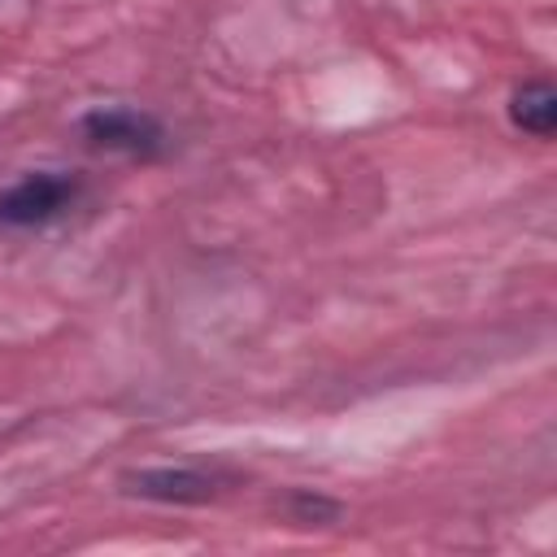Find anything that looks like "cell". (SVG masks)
Instances as JSON below:
<instances>
[{
  "label": "cell",
  "instance_id": "cell-1",
  "mask_svg": "<svg viewBox=\"0 0 557 557\" xmlns=\"http://www.w3.org/2000/svg\"><path fill=\"white\" fill-rule=\"evenodd\" d=\"M83 196V178L74 170H26L9 187H0V231H39L65 218Z\"/></svg>",
  "mask_w": 557,
  "mask_h": 557
},
{
  "label": "cell",
  "instance_id": "cell-2",
  "mask_svg": "<svg viewBox=\"0 0 557 557\" xmlns=\"http://www.w3.org/2000/svg\"><path fill=\"white\" fill-rule=\"evenodd\" d=\"M78 135L91 152H113V157H131V161H157L170 148V131L161 126V117H152L148 109H135V104L87 109L78 117Z\"/></svg>",
  "mask_w": 557,
  "mask_h": 557
},
{
  "label": "cell",
  "instance_id": "cell-3",
  "mask_svg": "<svg viewBox=\"0 0 557 557\" xmlns=\"http://www.w3.org/2000/svg\"><path fill=\"white\" fill-rule=\"evenodd\" d=\"M122 492L152 505H209L222 492V479L196 466H144L122 474Z\"/></svg>",
  "mask_w": 557,
  "mask_h": 557
},
{
  "label": "cell",
  "instance_id": "cell-4",
  "mask_svg": "<svg viewBox=\"0 0 557 557\" xmlns=\"http://www.w3.org/2000/svg\"><path fill=\"white\" fill-rule=\"evenodd\" d=\"M509 122L535 139H548L557 131V91L544 78H531L522 87H513L509 96Z\"/></svg>",
  "mask_w": 557,
  "mask_h": 557
},
{
  "label": "cell",
  "instance_id": "cell-5",
  "mask_svg": "<svg viewBox=\"0 0 557 557\" xmlns=\"http://www.w3.org/2000/svg\"><path fill=\"white\" fill-rule=\"evenodd\" d=\"M292 509L300 513V522H309V518L318 522V513H322V518H335V513H339L335 500H322V496H309V492H296V496H292Z\"/></svg>",
  "mask_w": 557,
  "mask_h": 557
}]
</instances>
